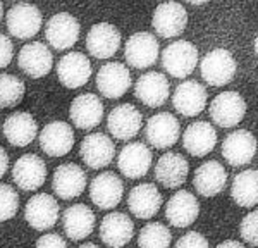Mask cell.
<instances>
[{"instance_id": "cell-1", "label": "cell", "mask_w": 258, "mask_h": 248, "mask_svg": "<svg viewBox=\"0 0 258 248\" xmlns=\"http://www.w3.org/2000/svg\"><path fill=\"white\" fill-rule=\"evenodd\" d=\"M6 23L12 36L19 40H30L35 35H38L41 24H43V16L38 7L33 4L19 2L7 11Z\"/></svg>"}, {"instance_id": "cell-2", "label": "cell", "mask_w": 258, "mask_h": 248, "mask_svg": "<svg viewBox=\"0 0 258 248\" xmlns=\"http://www.w3.org/2000/svg\"><path fill=\"white\" fill-rule=\"evenodd\" d=\"M198 64V48L189 41H174L162 52V66L170 76L186 78Z\"/></svg>"}, {"instance_id": "cell-3", "label": "cell", "mask_w": 258, "mask_h": 248, "mask_svg": "<svg viewBox=\"0 0 258 248\" xmlns=\"http://www.w3.org/2000/svg\"><path fill=\"white\" fill-rule=\"evenodd\" d=\"M236 69H238V66H236L234 57L224 48L210 50L200 64L202 78L212 86H224L231 83L236 74Z\"/></svg>"}, {"instance_id": "cell-4", "label": "cell", "mask_w": 258, "mask_h": 248, "mask_svg": "<svg viewBox=\"0 0 258 248\" xmlns=\"http://www.w3.org/2000/svg\"><path fill=\"white\" fill-rule=\"evenodd\" d=\"M81 35L80 21L69 12H59L48 19L45 28V38L55 50H68L74 47Z\"/></svg>"}, {"instance_id": "cell-5", "label": "cell", "mask_w": 258, "mask_h": 248, "mask_svg": "<svg viewBox=\"0 0 258 248\" xmlns=\"http://www.w3.org/2000/svg\"><path fill=\"white\" fill-rule=\"evenodd\" d=\"M160 55L159 41L152 33L140 31L129 36L124 47V57L127 64L135 69H147L153 66Z\"/></svg>"}, {"instance_id": "cell-6", "label": "cell", "mask_w": 258, "mask_h": 248, "mask_svg": "<svg viewBox=\"0 0 258 248\" xmlns=\"http://www.w3.org/2000/svg\"><path fill=\"white\" fill-rule=\"evenodd\" d=\"M133 83L131 73L120 62H107L97 73V88L102 97L117 100L124 97Z\"/></svg>"}, {"instance_id": "cell-7", "label": "cell", "mask_w": 258, "mask_h": 248, "mask_svg": "<svg viewBox=\"0 0 258 248\" xmlns=\"http://www.w3.org/2000/svg\"><path fill=\"white\" fill-rule=\"evenodd\" d=\"M210 117L220 128H232L243 121L246 114V102L236 92H224L210 103Z\"/></svg>"}, {"instance_id": "cell-8", "label": "cell", "mask_w": 258, "mask_h": 248, "mask_svg": "<svg viewBox=\"0 0 258 248\" xmlns=\"http://www.w3.org/2000/svg\"><path fill=\"white\" fill-rule=\"evenodd\" d=\"M152 26L162 38H174L188 26V12L177 2L160 4L153 12Z\"/></svg>"}, {"instance_id": "cell-9", "label": "cell", "mask_w": 258, "mask_h": 248, "mask_svg": "<svg viewBox=\"0 0 258 248\" xmlns=\"http://www.w3.org/2000/svg\"><path fill=\"white\" fill-rule=\"evenodd\" d=\"M120 31L110 23H97L86 35V48L95 59H110L120 47Z\"/></svg>"}, {"instance_id": "cell-10", "label": "cell", "mask_w": 258, "mask_h": 248, "mask_svg": "<svg viewBox=\"0 0 258 248\" xmlns=\"http://www.w3.org/2000/svg\"><path fill=\"white\" fill-rule=\"evenodd\" d=\"M59 204L52 195L47 193H38L33 195L24 209V217L28 224L36 231H47L53 227L59 221Z\"/></svg>"}, {"instance_id": "cell-11", "label": "cell", "mask_w": 258, "mask_h": 248, "mask_svg": "<svg viewBox=\"0 0 258 248\" xmlns=\"http://www.w3.org/2000/svg\"><path fill=\"white\" fill-rule=\"evenodd\" d=\"M12 179L24 192H35L47 179L45 160L36 154H26L19 157L12 165Z\"/></svg>"}, {"instance_id": "cell-12", "label": "cell", "mask_w": 258, "mask_h": 248, "mask_svg": "<svg viewBox=\"0 0 258 248\" xmlns=\"http://www.w3.org/2000/svg\"><path fill=\"white\" fill-rule=\"evenodd\" d=\"M141 124H143L141 112L131 103H120V105L114 107L107 117V128H109L110 135L120 142L135 138L140 133Z\"/></svg>"}, {"instance_id": "cell-13", "label": "cell", "mask_w": 258, "mask_h": 248, "mask_svg": "<svg viewBox=\"0 0 258 248\" xmlns=\"http://www.w3.org/2000/svg\"><path fill=\"white\" fill-rule=\"evenodd\" d=\"M124 195L122 179L115 172L105 171L98 174L90 184V198L98 209L110 210L117 207Z\"/></svg>"}, {"instance_id": "cell-14", "label": "cell", "mask_w": 258, "mask_h": 248, "mask_svg": "<svg viewBox=\"0 0 258 248\" xmlns=\"http://www.w3.org/2000/svg\"><path fill=\"white\" fill-rule=\"evenodd\" d=\"M91 76V62L81 52H69L57 62V78L66 88H81Z\"/></svg>"}, {"instance_id": "cell-15", "label": "cell", "mask_w": 258, "mask_h": 248, "mask_svg": "<svg viewBox=\"0 0 258 248\" xmlns=\"http://www.w3.org/2000/svg\"><path fill=\"white\" fill-rule=\"evenodd\" d=\"M52 188L62 200H73L83 195L86 188V172L78 164H62L53 171Z\"/></svg>"}, {"instance_id": "cell-16", "label": "cell", "mask_w": 258, "mask_h": 248, "mask_svg": "<svg viewBox=\"0 0 258 248\" xmlns=\"http://www.w3.org/2000/svg\"><path fill=\"white\" fill-rule=\"evenodd\" d=\"M40 148L48 157H64L74 147V131L68 122L53 121L41 130Z\"/></svg>"}, {"instance_id": "cell-17", "label": "cell", "mask_w": 258, "mask_h": 248, "mask_svg": "<svg viewBox=\"0 0 258 248\" xmlns=\"http://www.w3.org/2000/svg\"><path fill=\"white\" fill-rule=\"evenodd\" d=\"M18 66L24 74L30 78H43L52 71L53 55L47 48V45L41 41H33V43L24 45L19 50Z\"/></svg>"}, {"instance_id": "cell-18", "label": "cell", "mask_w": 258, "mask_h": 248, "mask_svg": "<svg viewBox=\"0 0 258 248\" xmlns=\"http://www.w3.org/2000/svg\"><path fill=\"white\" fill-rule=\"evenodd\" d=\"M80 155L90 169L107 167L115 155L114 142L105 133H91L83 138Z\"/></svg>"}, {"instance_id": "cell-19", "label": "cell", "mask_w": 258, "mask_h": 248, "mask_svg": "<svg viewBox=\"0 0 258 248\" xmlns=\"http://www.w3.org/2000/svg\"><path fill=\"white\" fill-rule=\"evenodd\" d=\"M256 138L248 130H238L226 136L222 143V155L232 167L246 165L256 154Z\"/></svg>"}, {"instance_id": "cell-20", "label": "cell", "mask_w": 258, "mask_h": 248, "mask_svg": "<svg viewBox=\"0 0 258 248\" xmlns=\"http://www.w3.org/2000/svg\"><path fill=\"white\" fill-rule=\"evenodd\" d=\"M69 117L78 130H93L103 119V103L93 93L78 95L71 102Z\"/></svg>"}, {"instance_id": "cell-21", "label": "cell", "mask_w": 258, "mask_h": 248, "mask_svg": "<svg viewBox=\"0 0 258 248\" xmlns=\"http://www.w3.org/2000/svg\"><path fill=\"white\" fill-rule=\"evenodd\" d=\"M145 133H147V140L152 147L169 148L179 140L181 126L170 112H159L148 119Z\"/></svg>"}, {"instance_id": "cell-22", "label": "cell", "mask_w": 258, "mask_h": 248, "mask_svg": "<svg viewBox=\"0 0 258 248\" xmlns=\"http://www.w3.org/2000/svg\"><path fill=\"white\" fill-rule=\"evenodd\" d=\"M152 165V152L147 145L133 142L120 150L117 157V167L129 179H140L148 172Z\"/></svg>"}, {"instance_id": "cell-23", "label": "cell", "mask_w": 258, "mask_h": 248, "mask_svg": "<svg viewBox=\"0 0 258 248\" xmlns=\"http://www.w3.org/2000/svg\"><path fill=\"white\" fill-rule=\"evenodd\" d=\"M95 212L85 204H74L62 214V227L73 241H81L88 238L95 229Z\"/></svg>"}, {"instance_id": "cell-24", "label": "cell", "mask_w": 258, "mask_h": 248, "mask_svg": "<svg viewBox=\"0 0 258 248\" xmlns=\"http://www.w3.org/2000/svg\"><path fill=\"white\" fill-rule=\"evenodd\" d=\"M98 236L107 246H124L135 236V222L122 212H110L102 219Z\"/></svg>"}, {"instance_id": "cell-25", "label": "cell", "mask_w": 258, "mask_h": 248, "mask_svg": "<svg viewBox=\"0 0 258 248\" xmlns=\"http://www.w3.org/2000/svg\"><path fill=\"white\" fill-rule=\"evenodd\" d=\"M174 109L186 117H195L203 112L207 105V90L198 81H184L176 88L172 95Z\"/></svg>"}, {"instance_id": "cell-26", "label": "cell", "mask_w": 258, "mask_h": 248, "mask_svg": "<svg viewBox=\"0 0 258 248\" xmlns=\"http://www.w3.org/2000/svg\"><path fill=\"white\" fill-rule=\"evenodd\" d=\"M162 193L152 183L136 184L129 192L127 207L138 219H152L162 207Z\"/></svg>"}, {"instance_id": "cell-27", "label": "cell", "mask_w": 258, "mask_h": 248, "mask_svg": "<svg viewBox=\"0 0 258 248\" xmlns=\"http://www.w3.org/2000/svg\"><path fill=\"white\" fill-rule=\"evenodd\" d=\"M215 145H217V131L207 121L189 124L182 135V147L193 157L209 155Z\"/></svg>"}, {"instance_id": "cell-28", "label": "cell", "mask_w": 258, "mask_h": 248, "mask_svg": "<svg viewBox=\"0 0 258 248\" xmlns=\"http://www.w3.org/2000/svg\"><path fill=\"white\" fill-rule=\"evenodd\" d=\"M200 204L189 192H177L165 205V217L174 227H188L197 221Z\"/></svg>"}, {"instance_id": "cell-29", "label": "cell", "mask_w": 258, "mask_h": 248, "mask_svg": "<svg viewBox=\"0 0 258 248\" xmlns=\"http://www.w3.org/2000/svg\"><path fill=\"white\" fill-rule=\"evenodd\" d=\"M2 131L12 147H28L38 136V122L30 112H14L6 119Z\"/></svg>"}, {"instance_id": "cell-30", "label": "cell", "mask_w": 258, "mask_h": 248, "mask_svg": "<svg viewBox=\"0 0 258 248\" xmlns=\"http://www.w3.org/2000/svg\"><path fill=\"white\" fill-rule=\"evenodd\" d=\"M189 174V164L181 154H164L155 165V179L164 188H179Z\"/></svg>"}, {"instance_id": "cell-31", "label": "cell", "mask_w": 258, "mask_h": 248, "mask_svg": "<svg viewBox=\"0 0 258 248\" xmlns=\"http://www.w3.org/2000/svg\"><path fill=\"white\" fill-rule=\"evenodd\" d=\"M136 98L148 107H160L169 98V81L162 73H145L135 86Z\"/></svg>"}, {"instance_id": "cell-32", "label": "cell", "mask_w": 258, "mask_h": 248, "mask_svg": "<svg viewBox=\"0 0 258 248\" xmlns=\"http://www.w3.org/2000/svg\"><path fill=\"white\" fill-rule=\"evenodd\" d=\"M227 183V172L226 167L217 160H209L202 164L195 171L193 184L195 190L202 197H215L226 188Z\"/></svg>"}, {"instance_id": "cell-33", "label": "cell", "mask_w": 258, "mask_h": 248, "mask_svg": "<svg viewBox=\"0 0 258 248\" xmlns=\"http://www.w3.org/2000/svg\"><path fill=\"white\" fill-rule=\"evenodd\" d=\"M231 195L239 207H253L258 204V171L246 169L232 181Z\"/></svg>"}, {"instance_id": "cell-34", "label": "cell", "mask_w": 258, "mask_h": 248, "mask_svg": "<svg viewBox=\"0 0 258 248\" xmlns=\"http://www.w3.org/2000/svg\"><path fill=\"white\" fill-rule=\"evenodd\" d=\"M26 86L14 74H0V107H16L23 102Z\"/></svg>"}, {"instance_id": "cell-35", "label": "cell", "mask_w": 258, "mask_h": 248, "mask_svg": "<svg viewBox=\"0 0 258 248\" xmlns=\"http://www.w3.org/2000/svg\"><path fill=\"white\" fill-rule=\"evenodd\" d=\"M172 241V234L167 229V226L160 222H150L140 231L138 245L143 248H165Z\"/></svg>"}, {"instance_id": "cell-36", "label": "cell", "mask_w": 258, "mask_h": 248, "mask_svg": "<svg viewBox=\"0 0 258 248\" xmlns=\"http://www.w3.org/2000/svg\"><path fill=\"white\" fill-rule=\"evenodd\" d=\"M19 209V195L11 184H0V222L9 221L18 214Z\"/></svg>"}, {"instance_id": "cell-37", "label": "cell", "mask_w": 258, "mask_h": 248, "mask_svg": "<svg viewBox=\"0 0 258 248\" xmlns=\"http://www.w3.org/2000/svg\"><path fill=\"white\" fill-rule=\"evenodd\" d=\"M241 238L248 245H258V210H253L241 221L239 226Z\"/></svg>"}, {"instance_id": "cell-38", "label": "cell", "mask_w": 258, "mask_h": 248, "mask_svg": "<svg viewBox=\"0 0 258 248\" xmlns=\"http://www.w3.org/2000/svg\"><path fill=\"white\" fill-rule=\"evenodd\" d=\"M177 248H205L209 246V241L203 234H200L198 231H189L184 236H181L176 241Z\"/></svg>"}, {"instance_id": "cell-39", "label": "cell", "mask_w": 258, "mask_h": 248, "mask_svg": "<svg viewBox=\"0 0 258 248\" xmlns=\"http://www.w3.org/2000/svg\"><path fill=\"white\" fill-rule=\"evenodd\" d=\"M12 55H14V45L6 35L0 33V69L7 68L11 64Z\"/></svg>"}, {"instance_id": "cell-40", "label": "cell", "mask_w": 258, "mask_h": 248, "mask_svg": "<svg viewBox=\"0 0 258 248\" xmlns=\"http://www.w3.org/2000/svg\"><path fill=\"white\" fill-rule=\"evenodd\" d=\"M36 246H40V248H66L68 246V241H66L60 234L48 233V234H43L41 238H38Z\"/></svg>"}, {"instance_id": "cell-41", "label": "cell", "mask_w": 258, "mask_h": 248, "mask_svg": "<svg viewBox=\"0 0 258 248\" xmlns=\"http://www.w3.org/2000/svg\"><path fill=\"white\" fill-rule=\"evenodd\" d=\"M7 169H9V155H7V152L0 147V179L6 176Z\"/></svg>"}, {"instance_id": "cell-42", "label": "cell", "mask_w": 258, "mask_h": 248, "mask_svg": "<svg viewBox=\"0 0 258 248\" xmlns=\"http://www.w3.org/2000/svg\"><path fill=\"white\" fill-rule=\"evenodd\" d=\"M227 246H234V248H243V243H239V241H222V243H219V248H227Z\"/></svg>"}, {"instance_id": "cell-43", "label": "cell", "mask_w": 258, "mask_h": 248, "mask_svg": "<svg viewBox=\"0 0 258 248\" xmlns=\"http://www.w3.org/2000/svg\"><path fill=\"white\" fill-rule=\"evenodd\" d=\"M186 2L195 4V6H200V4H207V2H210V0H186Z\"/></svg>"}, {"instance_id": "cell-44", "label": "cell", "mask_w": 258, "mask_h": 248, "mask_svg": "<svg viewBox=\"0 0 258 248\" xmlns=\"http://www.w3.org/2000/svg\"><path fill=\"white\" fill-rule=\"evenodd\" d=\"M97 246V243H91V241H88V243H81V248H95Z\"/></svg>"}, {"instance_id": "cell-45", "label": "cell", "mask_w": 258, "mask_h": 248, "mask_svg": "<svg viewBox=\"0 0 258 248\" xmlns=\"http://www.w3.org/2000/svg\"><path fill=\"white\" fill-rule=\"evenodd\" d=\"M4 18V6H2V0H0V21Z\"/></svg>"}, {"instance_id": "cell-46", "label": "cell", "mask_w": 258, "mask_h": 248, "mask_svg": "<svg viewBox=\"0 0 258 248\" xmlns=\"http://www.w3.org/2000/svg\"><path fill=\"white\" fill-rule=\"evenodd\" d=\"M255 52H256V55H258V36H256V40H255Z\"/></svg>"}]
</instances>
